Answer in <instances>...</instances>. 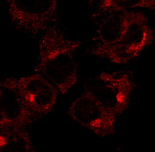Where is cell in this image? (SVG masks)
Segmentation results:
<instances>
[{
	"label": "cell",
	"mask_w": 155,
	"mask_h": 152,
	"mask_svg": "<svg viewBox=\"0 0 155 152\" xmlns=\"http://www.w3.org/2000/svg\"><path fill=\"white\" fill-rule=\"evenodd\" d=\"M17 88L22 103L39 119L53 111L58 93L54 86L40 74L18 79Z\"/></svg>",
	"instance_id": "6"
},
{
	"label": "cell",
	"mask_w": 155,
	"mask_h": 152,
	"mask_svg": "<svg viewBox=\"0 0 155 152\" xmlns=\"http://www.w3.org/2000/svg\"><path fill=\"white\" fill-rule=\"evenodd\" d=\"M10 27L24 37L33 38L60 22L54 0H7Z\"/></svg>",
	"instance_id": "3"
},
{
	"label": "cell",
	"mask_w": 155,
	"mask_h": 152,
	"mask_svg": "<svg viewBox=\"0 0 155 152\" xmlns=\"http://www.w3.org/2000/svg\"><path fill=\"white\" fill-rule=\"evenodd\" d=\"M1 152H35L26 128L16 124L0 122Z\"/></svg>",
	"instance_id": "9"
},
{
	"label": "cell",
	"mask_w": 155,
	"mask_h": 152,
	"mask_svg": "<svg viewBox=\"0 0 155 152\" xmlns=\"http://www.w3.org/2000/svg\"><path fill=\"white\" fill-rule=\"evenodd\" d=\"M154 0H103L99 1L91 18L102 12L112 10L126 11L133 8L155 9Z\"/></svg>",
	"instance_id": "10"
},
{
	"label": "cell",
	"mask_w": 155,
	"mask_h": 152,
	"mask_svg": "<svg viewBox=\"0 0 155 152\" xmlns=\"http://www.w3.org/2000/svg\"><path fill=\"white\" fill-rule=\"evenodd\" d=\"M18 79L8 77L1 81L0 122L26 127L36 122V118L22 103L17 88Z\"/></svg>",
	"instance_id": "7"
},
{
	"label": "cell",
	"mask_w": 155,
	"mask_h": 152,
	"mask_svg": "<svg viewBox=\"0 0 155 152\" xmlns=\"http://www.w3.org/2000/svg\"><path fill=\"white\" fill-rule=\"evenodd\" d=\"M129 12L108 11L91 18L97 20L95 31L91 39L92 45L85 51L107 47L117 42L126 27Z\"/></svg>",
	"instance_id": "8"
},
{
	"label": "cell",
	"mask_w": 155,
	"mask_h": 152,
	"mask_svg": "<svg viewBox=\"0 0 155 152\" xmlns=\"http://www.w3.org/2000/svg\"><path fill=\"white\" fill-rule=\"evenodd\" d=\"M68 114L74 122L100 137L114 134L116 115L86 92L72 103Z\"/></svg>",
	"instance_id": "5"
},
{
	"label": "cell",
	"mask_w": 155,
	"mask_h": 152,
	"mask_svg": "<svg viewBox=\"0 0 155 152\" xmlns=\"http://www.w3.org/2000/svg\"><path fill=\"white\" fill-rule=\"evenodd\" d=\"M83 42L66 36L56 25L45 31L38 42V57L34 69L65 95L77 81L78 63L73 53Z\"/></svg>",
	"instance_id": "1"
},
{
	"label": "cell",
	"mask_w": 155,
	"mask_h": 152,
	"mask_svg": "<svg viewBox=\"0 0 155 152\" xmlns=\"http://www.w3.org/2000/svg\"><path fill=\"white\" fill-rule=\"evenodd\" d=\"M154 37L153 31L147 17L141 12L129 11L126 27L117 42L84 52L86 55L103 58L116 64H126L151 45Z\"/></svg>",
	"instance_id": "2"
},
{
	"label": "cell",
	"mask_w": 155,
	"mask_h": 152,
	"mask_svg": "<svg viewBox=\"0 0 155 152\" xmlns=\"http://www.w3.org/2000/svg\"><path fill=\"white\" fill-rule=\"evenodd\" d=\"M84 85V91L115 115L123 114L130 106L134 84L124 71L100 72L86 79Z\"/></svg>",
	"instance_id": "4"
}]
</instances>
